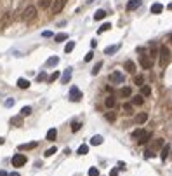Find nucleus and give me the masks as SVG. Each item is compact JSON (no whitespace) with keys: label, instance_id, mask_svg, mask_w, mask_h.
Here are the masks:
<instances>
[{"label":"nucleus","instance_id":"aec40b11","mask_svg":"<svg viewBox=\"0 0 172 176\" xmlns=\"http://www.w3.org/2000/svg\"><path fill=\"white\" fill-rule=\"evenodd\" d=\"M123 68H125L129 73H134V72H136V65H134V61H125Z\"/></svg>","mask_w":172,"mask_h":176},{"label":"nucleus","instance_id":"de8ad7c7","mask_svg":"<svg viewBox=\"0 0 172 176\" xmlns=\"http://www.w3.org/2000/svg\"><path fill=\"white\" fill-rule=\"evenodd\" d=\"M12 105H14V100H7L5 101V106H12Z\"/></svg>","mask_w":172,"mask_h":176},{"label":"nucleus","instance_id":"2f4dec72","mask_svg":"<svg viewBox=\"0 0 172 176\" xmlns=\"http://www.w3.org/2000/svg\"><path fill=\"white\" fill-rule=\"evenodd\" d=\"M31 115V106H23L21 108V117H28Z\"/></svg>","mask_w":172,"mask_h":176},{"label":"nucleus","instance_id":"a878e982","mask_svg":"<svg viewBox=\"0 0 172 176\" xmlns=\"http://www.w3.org/2000/svg\"><path fill=\"white\" fill-rule=\"evenodd\" d=\"M118 49H120L118 44H117V45H111V47H106V49H104V54H115Z\"/></svg>","mask_w":172,"mask_h":176},{"label":"nucleus","instance_id":"c03bdc74","mask_svg":"<svg viewBox=\"0 0 172 176\" xmlns=\"http://www.w3.org/2000/svg\"><path fill=\"white\" fill-rule=\"evenodd\" d=\"M141 134H142V129H136V131L132 133V136H134L136 140H137V138H139V136H141Z\"/></svg>","mask_w":172,"mask_h":176},{"label":"nucleus","instance_id":"393cba45","mask_svg":"<svg viewBox=\"0 0 172 176\" xmlns=\"http://www.w3.org/2000/svg\"><path fill=\"white\" fill-rule=\"evenodd\" d=\"M123 112H125V115H132L134 114V105L132 103H125L123 105Z\"/></svg>","mask_w":172,"mask_h":176},{"label":"nucleus","instance_id":"4be33fe9","mask_svg":"<svg viewBox=\"0 0 172 176\" xmlns=\"http://www.w3.org/2000/svg\"><path fill=\"white\" fill-rule=\"evenodd\" d=\"M139 87H141V96H151V87H150V85H144V84H142Z\"/></svg>","mask_w":172,"mask_h":176},{"label":"nucleus","instance_id":"423d86ee","mask_svg":"<svg viewBox=\"0 0 172 176\" xmlns=\"http://www.w3.org/2000/svg\"><path fill=\"white\" fill-rule=\"evenodd\" d=\"M26 164V155L24 154H16L12 157V166L14 167H23Z\"/></svg>","mask_w":172,"mask_h":176},{"label":"nucleus","instance_id":"473e14b6","mask_svg":"<svg viewBox=\"0 0 172 176\" xmlns=\"http://www.w3.org/2000/svg\"><path fill=\"white\" fill-rule=\"evenodd\" d=\"M66 39H68V35H66V33H58V35L54 37V40H56V42H64Z\"/></svg>","mask_w":172,"mask_h":176},{"label":"nucleus","instance_id":"1a4fd4ad","mask_svg":"<svg viewBox=\"0 0 172 176\" xmlns=\"http://www.w3.org/2000/svg\"><path fill=\"white\" fill-rule=\"evenodd\" d=\"M171 148H172L171 143H167V145L163 143V146L160 148V159H162L163 162H165V160H167V159L171 157Z\"/></svg>","mask_w":172,"mask_h":176},{"label":"nucleus","instance_id":"72a5a7b5","mask_svg":"<svg viewBox=\"0 0 172 176\" xmlns=\"http://www.w3.org/2000/svg\"><path fill=\"white\" fill-rule=\"evenodd\" d=\"M54 154H58V148H56V146H52V148H49V150H45V154H44V155H45V157H52Z\"/></svg>","mask_w":172,"mask_h":176},{"label":"nucleus","instance_id":"39448f33","mask_svg":"<svg viewBox=\"0 0 172 176\" xmlns=\"http://www.w3.org/2000/svg\"><path fill=\"white\" fill-rule=\"evenodd\" d=\"M139 65H141L144 70H150V68L153 66V59L148 56V54H141V56H139Z\"/></svg>","mask_w":172,"mask_h":176},{"label":"nucleus","instance_id":"a19ab883","mask_svg":"<svg viewBox=\"0 0 172 176\" xmlns=\"http://www.w3.org/2000/svg\"><path fill=\"white\" fill-rule=\"evenodd\" d=\"M89 176H99V169L97 167H91L89 169Z\"/></svg>","mask_w":172,"mask_h":176},{"label":"nucleus","instance_id":"c9c22d12","mask_svg":"<svg viewBox=\"0 0 172 176\" xmlns=\"http://www.w3.org/2000/svg\"><path fill=\"white\" fill-rule=\"evenodd\" d=\"M73 49H75V42H68V44L64 45V52H66V54H68V52H71Z\"/></svg>","mask_w":172,"mask_h":176},{"label":"nucleus","instance_id":"6ab92c4d","mask_svg":"<svg viewBox=\"0 0 172 176\" xmlns=\"http://www.w3.org/2000/svg\"><path fill=\"white\" fill-rule=\"evenodd\" d=\"M101 143H103V136L96 134V136H92L91 138V145L92 146H97V145H101Z\"/></svg>","mask_w":172,"mask_h":176},{"label":"nucleus","instance_id":"603ef678","mask_svg":"<svg viewBox=\"0 0 172 176\" xmlns=\"http://www.w3.org/2000/svg\"><path fill=\"white\" fill-rule=\"evenodd\" d=\"M7 176H19V173H10V175H7Z\"/></svg>","mask_w":172,"mask_h":176},{"label":"nucleus","instance_id":"a18cd8bd","mask_svg":"<svg viewBox=\"0 0 172 176\" xmlns=\"http://www.w3.org/2000/svg\"><path fill=\"white\" fill-rule=\"evenodd\" d=\"M42 37H45V39H49V37H52V31H44V33H42Z\"/></svg>","mask_w":172,"mask_h":176},{"label":"nucleus","instance_id":"ddd939ff","mask_svg":"<svg viewBox=\"0 0 172 176\" xmlns=\"http://www.w3.org/2000/svg\"><path fill=\"white\" fill-rule=\"evenodd\" d=\"M71 79V68H66L64 73H63V77H61V84H68Z\"/></svg>","mask_w":172,"mask_h":176},{"label":"nucleus","instance_id":"79ce46f5","mask_svg":"<svg viewBox=\"0 0 172 176\" xmlns=\"http://www.w3.org/2000/svg\"><path fill=\"white\" fill-rule=\"evenodd\" d=\"M92 58H94V52H92V51H89L87 54H85V58H83V61H87V63H89V61H92Z\"/></svg>","mask_w":172,"mask_h":176},{"label":"nucleus","instance_id":"cd10ccee","mask_svg":"<svg viewBox=\"0 0 172 176\" xmlns=\"http://www.w3.org/2000/svg\"><path fill=\"white\" fill-rule=\"evenodd\" d=\"M52 4V0H38V5H40V9H49Z\"/></svg>","mask_w":172,"mask_h":176},{"label":"nucleus","instance_id":"4468645a","mask_svg":"<svg viewBox=\"0 0 172 176\" xmlns=\"http://www.w3.org/2000/svg\"><path fill=\"white\" fill-rule=\"evenodd\" d=\"M38 146V141H31V143H24V145H19V150H33Z\"/></svg>","mask_w":172,"mask_h":176},{"label":"nucleus","instance_id":"f03ea898","mask_svg":"<svg viewBox=\"0 0 172 176\" xmlns=\"http://www.w3.org/2000/svg\"><path fill=\"white\" fill-rule=\"evenodd\" d=\"M23 21H26V23H30V21H33L35 18H37V7L35 5H28L26 9L23 10Z\"/></svg>","mask_w":172,"mask_h":176},{"label":"nucleus","instance_id":"37998d69","mask_svg":"<svg viewBox=\"0 0 172 176\" xmlns=\"http://www.w3.org/2000/svg\"><path fill=\"white\" fill-rule=\"evenodd\" d=\"M37 80H38V82H40V80H47V75H45L44 72H40L38 75H37Z\"/></svg>","mask_w":172,"mask_h":176},{"label":"nucleus","instance_id":"8fccbe9b","mask_svg":"<svg viewBox=\"0 0 172 176\" xmlns=\"http://www.w3.org/2000/svg\"><path fill=\"white\" fill-rule=\"evenodd\" d=\"M118 169H125V162H118Z\"/></svg>","mask_w":172,"mask_h":176},{"label":"nucleus","instance_id":"a211bd4d","mask_svg":"<svg viewBox=\"0 0 172 176\" xmlns=\"http://www.w3.org/2000/svg\"><path fill=\"white\" fill-rule=\"evenodd\" d=\"M18 87H19V89H28V87H30V80H26V79H18Z\"/></svg>","mask_w":172,"mask_h":176},{"label":"nucleus","instance_id":"f704fd0d","mask_svg":"<svg viewBox=\"0 0 172 176\" xmlns=\"http://www.w3.org/2000/svg\"><path fill=\"white\" fill-rule=\"evenodd\" d=\"M111 30V23H104V25H101V28H99V33H104V31Z\"/></svg>","mask_w":172,"mask_h":176},{"label":"nucleus","instance_id":"49530a36","mask_svg":"<svg viewBox=\"0 0 172 176\" xmlns=\"http://www.w3.org/2000/svg\"><path fill=\"white\" fill-rule=\"evenodd\" d=\"M106 119H108V120H111V122H113V120H115V115H113V114H106Z\"/></svg>","mask_w":172,"mask_h":176},{"label":"nucleus","instance_id":"dca6fc26","mask_svg":"<svg viewBox=\"0 0 172 176\" xmlns=\"http://www.w3.org/2000/svg\"><path fill=\"white\" fill-rule=\"evenodd\" d=\"M106 18V10L104 9H99V10H96V14H94V19L96 21H101Z\"/></svg>","mask_w":172,"mask_h":176},{"label":"nucleus","instance_id":"7c9ffc66","mask_svg":"<svg viewBox=\"0 0 172 176\" xmlns=\"http://www.w3.org/2000/svg\"><path fill=\"white\" fill-rule=\"evenodd\" d=\"M142 103H144L142 96H134V98H132V105H137V106H141Z\"/></svg>","mask_w":172,"mask_h":176},{"label":"nucleus","instance_id":"f8f14e48","mask_svg":"<svg viewBox=\"0 0 172 176\" xmlns=\"http://www.w3.org/2000/svg\"><path fill=\"white\" fill-rule=\"evenodd\" d=\"M142 0H129V4H127V10H136L137 7H141Z\"/></svg>","mask_w":172,"mask_h":176},{"label":"nucleus","instance_id":"4c0bfd02","mask_svg":"<svg viewBox=\"0 0 172 176\" xmlns=\"http://www.w3.org/2000/svg\"><path fill=\"white\" fill-rule=\"evenodd\" d=\"M142 82H144L142 75H136V77H134V84H137V85H142Z\"/></svg>","mask_w":172,"mask_h":176},{"label":"nucleus","instance_id":"c85d7f7f","mask_svg":"<svg viewBox=\"0 0 172 176\" xmlns=\"http://www.w3.org/2000/svg\"><path fill=\"white\" fill-rule=\"evenodd\" d=\"M87 152H89V146L87 145H80L78 146V150H77L78 155H87Z\"/></svg>","mask_w":172,"mask_h":176},{"label":"nucleus","instance_id":"bb28decb","mask_svg":"<svg viewBox=\"0 0 172 176\" xmlns=\"http://www.w3.org/2000/svg\"><path fill=\"white\" fill-rule=\"evenodd\" d=\"M58 63H59V58H58V56H52V58H49V59H47V63H45V65H47V66H56Z\"/></svg>","mask_w":172,"mask_h":176},{"label":"nucleus","instance_id":"5701e85b","mask_svg":"<svg viewBox=\"0 0 172 176\" xmlns=\"http://www.w3.org/2000/svg\"><path fill=\"white\" fill-rule=\"evenodd\" d=\"M104 105H106V106H108V108H113V106H115V105H117V100H115V98H113V96H108V98H106V100H104Z\"/></svg>","mask_w":172,"mask_h":176},{"label":"nucleus","instance_id":"2eb2a0df","mask_svg":"<svg viewBox=\"0 0 172 176\" xmlns=\"http://www.w3.org/2000/svg\"><path fill=\"white\" fill-rule=\"evenodd\" d=\"M56 136H58V131H56V129L52 127V129H49V131H47V134H45V140H47V141H54V140H56Z\"/></svg>","mask_w":172,"mask_h":176},{"label":"nucleus","instance_id":"b1692460","mask_svg":"<svg viewBox=\"0 0 172 176\" xmlns=\"http://www.w3.org/2000/svg\"><path fill=\"white\" fill-rule=\"evenodd\" d=\"M162 10H163L162 4H153V5H151V14H160Z\"/></svg>","mask_w":172,"mask_h":176},{"label":"nucleus","instance_id":"e433bc0d","mask_svg":"<svg viewBox=\"0 0 172 176\" xmlns=\"http://www.w3.org/2000/svg\"><path fill=\"white\" fill-rule=\"evenodd\" d=\"M101 66H103V61H99L97 63V65H96V66H94V68H92V75H94V77H96V75H97V73H99V70H101Z\"/></svg>","mask_w":172,"mask_h":176},{"label":"nucleus","instance_id":"3c124183","mask_svg":"<svg viewBox=\"0 0 172 176\" xmlns=\"http://www.w3.org/2000/svg\"><path fill=\"white\" fill-rule=\"evenodd\" d=\"M5 143V138H0V145H4Z\"/></svg>","mask_w":172,"mask_h":176},{"label":"nucleus","instance_id":"c756f323","mask_svg":"<svg viewBox=\"0 0 172 176\" xmlns=\"http://www.w3.org/2000/svg\"><path fill=\"white\" fill-rule=\"evenodd\" d=\"M58 79H59V72H52L51 75L47 77V82H49V84H52L54 80H58Z\"/></svg>","mask_w":172,"mask_h":176},{"label":"nucleus","instance_id":"412c9836","mask_svg":"<svg viewBox=\"0 0 172 176\" xmlns=\"http://www.w3.org/2000/svg\"><path fill=\"white\" fill-rule=\"evenodd\" d=\"M120 96L122 98H131L132 96V89L131 87H122L120 89Z\"/></svg>","mask_w":172,"mask_h":176},{"label":"nucleus","instance_id":"58836bf2","mask_svg":"<svg viewBox=\"0 0 172 176\" xmlns=\"http://www.w3.org/2000/svg\"><path fill=\"white\" fill-rule=\"evenodd\" d=\"M10 122H12V124H16L18 127H19V126L23 124V117H14V119H12Z\"/></svg>","mask_w":172,"mask_h":176},{"label":"nucleus","instance_id":"f3484780","mask_svg":"<svg viewBox=\"0 0 172 176\" xmlns=\"http://www.w3.org/2000/svg\"><path fill=\"white\" fill-rule=\"evenodd\" d=\"M146 120H148V114H144V112H142V114L136 115V122H137V124H144Z\"/></svg>","mask_w":172,"mask_h":176},{"label":"nucleus","instance_id":"09e8293b","mask_svg":"<svg viewBox=\"0 0 172 176\" xmlns=\"http://www.w3.org/2000/svg\"><path fill=\"white\" fill-rule=\"evenodd\" d=\"M110 176H118V169H111V173H110Z\"/></svg>","mask_w":172,"mask_h":176},{"label":"nucleus","instance_id":"f257e3e1","mask_svg":"<svg viewBox=\"0 0 172 176\" xmlns=\"http://www.w3.org/2000/svg\"><path fill=\"white\" fill-rule=\"evenodd\" d=\"M156 58H160V66H162V68H167V66L171 65V49H169L167 45H162Z\"/></svg>","mask_w":172,"mask_h":176},{"label":"nucleus","instance_id":"9d476101","mask_svg":"<svg viewBox=\"0 0 172 176\" xmlns=\"http://www.w3.org/2000/svg\"><path fill=\"white\" fill-rule=\"evenodd\" d=\"M151 136H153L151 131H142V134L137 138V145H146V143L151 140Z\"/></svg>","mask_w":172,"mask_h":176},{"label":"nucleus","instance_id":"864d4df0","mask_svg":"<svg viewBox=\"0 0 172 176\" xmlns=\"http://www.w3.org/2000/svg\"><path fill=\"white\" fill-rule=\"evenodd\" d=\"M0 176H7V173L5 171H0Z\"/></svg>","mask_w":172,"mask_h":176},{"label":"nucleus","instance_id":"20e7f679","mask_svg":"<svg viewBox=\"0 0 172 176\" xmlns=\"http://www.w3.org/2000/svg\"><path fill=\"white\" fill-rule=\"evenodd\" d=\"M70 100L73 101V103H78L82 100V93H80V89L77 87V85H71L70 87Z\"/></svg>","mask_w":172,"mask_h":176},{"label":"nucleus","instance_id":"9b49d317","mask_svg":"<svg viewBox=\"0 0 172 176\" xmlns=\"http://www.w3.org/2000/svg\"><path fill=\"white\" fill-rule=\"evenodd\" d=\"M163 143H165V140H163V138H156V140H153V141H151V146H150V152H153V154H155L156 150H160V148L163 146Z\"/></svg>","mask_w":172,"mask_h":176},{"label":"nucleus","instance_id":"6e6552de","mask_svg":"<svg viewBox=\"0 0 172 176\" xmlns=\"http://www.w3.org/2000/svg\"><path fill=\"white\" fill-rule=\"evenodd\" d=\"M10 23H12V12L7 10L4 16H2V23H0V30H4V28H7Z\"/></svg>","mask_w":172,"mask_h":176},{"label":"nucleus","instance_id":"7ed1b4c3","mask_svg":"<svg viewBox=\"0 0 172 176\" xmlns=\"http://www.w3.org/2000/svg\"><path fill=\"white\" fill-rule=\"evenodd\" d=\"M66 2H68V0H52V4H51L52 14H59L61 10L64 9V5H66Z\"/></svg>","mask_w":172,"mask_h":176},{"label":"nucleus","instance_id":"ea45409f","mask_svg":"<svg viewBox=\"0 0 172 176\" xmlns=\"http://www.w3.org/2000/svg\"><path fill=\"white\" fill-rule=\"evenodd\" d=\"M80 127H82L80 122H73V124H71V131H73V133H77V131H80Z\"/></svg>","mask_w":172,"mask_h":176},{"label":"nucleus","instance_id":"0eeeda50","mask_svg":"<svg viewBox=\"0 0 172 176\" xmlns=\"http://www.w3.org/2000/svg\"><path fill=\"white\" fill-rule=\"evenodd\" d=\"M110 82H113V84H123L125 82V77H123V73L122 72H113L111 75H110Z\"/></svg>","mask_w":172,"mask_h":176}]
</instances>
